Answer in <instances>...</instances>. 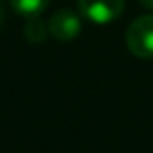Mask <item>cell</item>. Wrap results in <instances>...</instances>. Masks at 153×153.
Here are the masks:
<instances>
[{"label":"cell","instance_id":"277c9868","mask_svg":"<svg viewBox=\"0 0 153 153\" xmlns=\"http://www.w3.org/2000/svg\"><path fill=\"white\" fill-rule=\"evenodd\" d=\"M51 0H10V6L14 12H18L19 16H23L25 19L37 18L45 12V8L49 6Z\"/></svg>","mask_w":153,"mask_h":153},{"label":"cell","instance_id":"7a4b0ae2","mask_svg":"<svg viewBox=\"0 0 153 153\" xmlns=\"http://www.w3.org/2000/svg\"><path fill=\"white\" fill-rule=\"evenodd\" d=\"M79 16L87 22L107 25L112 23L122 16L124 12V0H78Z\"/></svg>","mask_w":153,"mask_h":153},{"label":"cell","instance_id":"6da1fadb","mask_svg":"<svg viewBox=\"0 0 153 153\" xmlns=\"http://www.w3.org/2000/svg\"><path fill=\"white\" fill-rule=\"evenodd\" d=\"M126 47L138 58H153V14L140 16L130 23L126 31Z\"/></svg>","mask_w":153,"mask_h":153},{"label":"cell","instance_id":"8992f818","mask_svg":"<svg viewBox=\"0 0 153 153\" xmlns=\"http://www.w3.org/2000/svg\"><path fill=\"white\" fill-rule=\"evenodd\" d=\"M142 6H146L147 10H153V0H138Z\"/></svg>","mask_w":153,"mask_h":153},{"label":"cell","instance_id":"3957f363","mask_svg":"<svg viewBox=\"0 0 153 153\" xmlns=\"http://www.w3.org/2000/svg\"><path fill=\"white\" fill-rule=\"evenodd\" d=\"M49 33L56 41H72L82 33V16L68 8L54 12L49 19Z\"/></svg>","mask_w":153,"mask_h":153},{"label":"cell","instance_id":"5b68a950","mask_svg":"<svg viewBox=\"0 0 153 153\" xmlns=\"http://www.w3.org/2000/svg\"><path fill=\"white\" fill-rule=\"evenodd\" d=\"M23 33H25L27 41L43 43L47 39V35H49V23H47L45 19H41V16H37V18H29L25 22V29H23Z\"/></svg>","mask_w":153,"mask_h":153},{"label":"cell","instance_id":"52a82bcc","mask_svg":"<svg viewBox=\"0 0 153 153\" xmlns=\"http://www.w3.org/2000/svg\"><path fill=\"white\" fill-rule=\"evenodd\" d=\"M4 18H6V12H4V6H2V2H0V25L4 23Z\"/></svg>","mask_w":153,"mask_h":153}]
</instances>
